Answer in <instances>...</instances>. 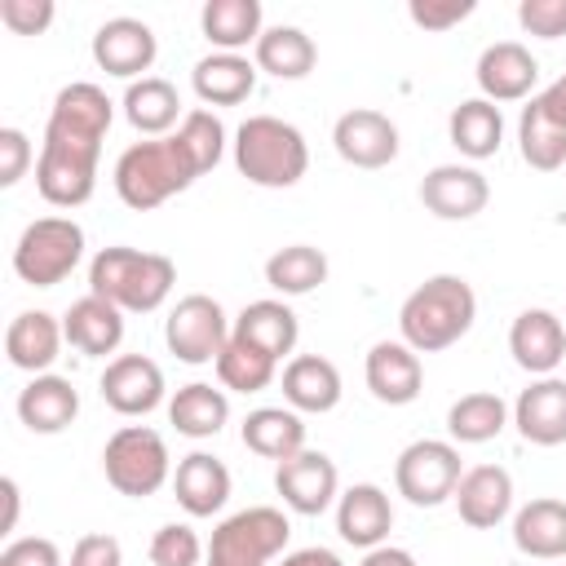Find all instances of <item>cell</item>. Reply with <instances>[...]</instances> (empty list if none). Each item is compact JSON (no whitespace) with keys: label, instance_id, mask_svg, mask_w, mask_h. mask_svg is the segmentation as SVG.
Returning a JSON list of instances; mask_svg holds the SVG:
<instances>
[{"label":"cell","instance_id":"1","mask_svg":"<svg viewBox=\"0 0 566 566\" xmlns=\"http://www.w3.org/2000/svg\"><path fill=\"white\" fill-rule=\"evenodd\" d=\"M111 119H115V102L88 80H75L53 97L44 146L35 159V190L44 195V203L53 208L88 203Z\"/></svg>","mask_w":566,"mask_h":566},{"label":"cell","instance_id":"2","mask_svg":"<svg viewBox=\"0 0 566 566\" xmlns=\"http://www.w3.org/2000/svg\"><path fill=\"white\" fill-rule=\"evenodd\" d=\"M478 318V296L460 274L424 279L398 310V332L416 354L451 349Z\"/></svg>","mask_w":566,"mask_h":566},{"label":"cell","instance_id":"3","mask_svg":"<svg viewBox=\"0 0 566 566\" xmlns=\"http://www.w3.org/2000/svg\"><path fill=\"white\" fill-rule=\"evenodd\" d=\"M177 283V265L164 252H137V248H102L88 265V292L119 305L124 314H150L168 301Z\"/></svg>","mask_w":566,"mask_h":566},{"label":"cell","instance_id":"4","mask_svg":"<svg viewBox=\"0 0 566 566\" xmlns=\"http://www.w3.org/2000/svg\"><path fill=\"white\" fill-rule=\"evenodd\" d=\"M234 168L265 190H287L310 168V146L296 124L274 115H252L234 133Z\"/></svg>","mask_w":566,"mask_h":566},{"label":"cell","instance_id":"5","mask_svg":"<svg viewBox=\"0 0 566 566\" xmlns=\"http://www.w3.org/2000/svg\"><path fill=\"white\" fill-rule=\"evenodd\" d=\"M195 177H199V168L190 164V155L181 150L177 137L133 142V146L115 159V195H119L133 212L159 208L164 199L181 195Z\"/></svg>","mask_w":566,"mask_h":566},{"label":"cell","instance_id":"6","mask_svg":"<svg viewBox=\"0 0 566 566\" xmlns=\"http://www.w3.org/2000/svg\"><path fill=\"white\" fill-rule=\"evenodd\" d=\"M102 469H106V482L119 491V495H133V500H146L155 495L168 473H172V460H168V442L150 429V424H124L106 438V451H102Z\"/></svg>","mask_w":566,"mask_h":566},{"label":"cell","instance_id":"7","mask_svg":"<svg viewBox=\"0 0 566 566\" xmlns=\"http://www.w3.org/2000/svg\"><path fill=\"white\" fill-rule=\"evenodd\" d=\"M84 256V230L71 217H40L18 234L13 248V274L31 287L62 283Z\"/></svg>","mask_w":566,"mask_h":566},{"label":"cell","instance_id":"8","mask_svg":"<svg viewBox=\"0 0 566 566\" xmlns=\"http://www.w3.org/2000/svg\"><path fill=\"white\" fill-rule=\"evenodd\" d=\"M287 535H292V526L279 509H270V504L243 509L212 531L203 566H270L287 548Z\"/></svg>","mask_w":566,"mask_h":566},{"label":"cell","instance_id":"9","mask_svg":"<svg viewBox=\"0 0 566 566\" xmlns=\"http://www.w3.org/2000/svg\"><path fill=\"white\" fill-rule=\"evenodd\" d=\"M460 478H464L460 451L451 442H438V438H420V442L402 447V455L394 464L398 495L416 509H438L442 500H451Z\"/></svg>","mask_w":566,"mask_h":566},{"label":"cell","instance_id":"10","mask_svg":"<svg viewBox=\"0 0 566 566\" xmlns=\"http://www.w3.org/2000/svg\"><path fill=\"white\" fill-rule=\"evenodd\" d=\"M164 340L168 349L181 358V363H217L226 340H230V323H226V310L203 296V292H190L181 296L172 310H168V323H164Z\"/></svg>","mask_w":566,"mask_h":566},{"label":"cell","instance_id":"11","mask_svg":"<svg viewBox=\"0 0 566 566\" xmlns=\"http://www.w3.org/2000/svg\"><path fill=\"white\" fill-rule=\"evenodd\" d=\"M340 478H336V464L323 455V451H296L292 460H283L274 469V491L283 495V504L301 517H318L332 509Z\"/></svg>","mask_w":566,"mask_h":566},{"label":"cell","instance_id":"12","mask_svg":"<svg viewBox=\"0 0 566 566\" xmlns=\"http://www.w3.org/2000/svg\"><path fill=\"white\" fill-rule=\"evenodd\" d=\"M332 146L354 168H385V164L398 159V128H394L389 115H380L371 106H354L336 119Z\"/></svg>","mask_w":566,"mask_h":566},{"label":"cell","instance_id":"13","mask_svg":"<svg viewBox=\"0 0 566 566\" xmlns=\"http://www.w3.org/2000/svg\"><path fill=\"white\" fill-rule=\"evenodd\" d=\"M97 389H102V398H106L111 411H119V416H146V411H155L164 402V371L146 354H119V358L106 363Z\"/></svg>","mask_w":566,"mask_h":566},{"label":"cell","instance_id":"14","mask_svg":"<svg viewBox=\"0 0 566 566\" xmlns=\"http://www.w3.org/2000/svg\"><path fill=\"white\" fill-rule=\"evenodd\" d=\"M159 44H155V31L142 22V18H111L93 31V62L106 71V75H119V80H137L142 71H150ZM146 80V75H142Z\"/></svg>","mask_w":566,"mask_h":566},{"label":"cell","instance_id":"15","mask_svg":"<svg viewBox=\"0 0 566 566\" xmlns=\"http://www.w3.org/2000/svg\"><path fill=\"white\" fill-rule=\"evenodd\" d=\"M486 199H491V186L469 164H438L420 181V203L442 221H469L486 208Z\"/></svg>","mask_w":566,"mask_h":566},{"label":"cell","instance_id":"16","mask_svg":"<svg viewBox=\"0 0 566 566\" xmlns=\"http://www.w3.org/2000/svg\"><path fill=\"white\" fill-rule=\"evenodd\" d=\"M509 354L531 376H553L566 358V327L553 310H522L509 327Z\"/></svg>","mask_w":566,"mask_h":566},{"label":"cell","instance_id":"17","mask_svg":"<svg viewBox=\"0 0 566 566\" xmlns=\"http://www.w3.org/2000/svg\"><path fill=\"white\" fill-rule=\"evenodd\" d=\"M420 385H424V367L407 340H376L367 349V389L380 402L407 407L420 398Z\"/></svg>","mask_w":566,"mask_h":566},{"label":"cell","instance_id":"18","mask_svg":"<svg viewBox=\"0 0 566 566\" xmlns=\"http://www.w3.org/2000/svg\"><path fill=\"white\" fill-rule=\"evenodd\" d=\"M513 424L535 447H562L566 442V380L557 376L531 380L513 402Z\"/></svg>","mask_w":566,"mask_h":566},{"label":"cell","instance_id":"19","mask_svg":"<svg viewBox=\"0 0 566 566\" xmlns=\"http://www.w3.org/2000/svg\"><path fill=\"white\" fill-rule=\"evenodd\" d=\"M451 500H455L464 526L491 531V526H500V522L509 517V509H513V478H509V469H500V464H473V469L460 478V486H455Z\"/></svg>","mask_w":566,"mask_h":566},{"label":"cell","instance_id":"20","mask_svg":"<svg viewBox=\"0 0 566 566\" xmlns=\"http://www.w3.org/2000/svg\"><path fill=\"white\" fill-rule=\"evenodd\" d=\"M539 80V62L517 40L486 44L478 57V88L486 102H522Z\"/></svg>","mask_w":566,"mask_h":566},{"label":"cell","instance_id":"21","mask_svg":"<svg viewBox=\"0 0 566 566\" xmlns=\"http://www.w3.org/2000/svg\"><path fill=\"white\" fill-rule=\"evenodd\" d=\"M394 526V509L389 495L376 482H354L340 500H336V531L345 544L354 548H380V539Z\"/></svg>","mask_w":566,"mask_h":566},{"label":"cell","instance_id":"22","mask_svg":"<svg viewBox=\"0 0 566 566\" xmlns=\"http://www.w3.org/2000/svg\"><path fill=\"white\" fill-rule=\"evenodd\" d=\"M62 332H66V340H71L80 354L106 358V354H115L119 340H124V310L88 292V296H80V301L62 314Z\"/></svg>","mask_w":566,"mask_h":566},{"label":"cell","instance_id":"23","mask_svg":"<svg viewBox=\"0 0 566 566\" xmlns=\"http://www.w3.org/2000/svg\"><path fill=\"white\" fill-rule=\"evenodd\" d=\"M62 340H66V332H62V323H57L53 314H44V310H22V314L9 323V332H4V354H9V363H13L18 371L44 376V367H53Z\"/></svg>","mask_w":566,"mask_h":566},{"label":"cell","instance_id":"24","mask_svg":"<svg viewBox=\"0 0 566 566\" xmlns=\"http://www.w3.org/2000/svg\"><path fill=\"white\" fill-rule=\"evenodd\" d=\"M172 495L190 517H212L230 500V469L208 451H190L172 473Z\"/></svg>","mask_w":566,"mask_h":566},{"label":"cell","instance_id":"25","mask_svg":"<svg viewBox=\"0 0 566 566\" xmlns=\"http://www.w3.org/2000/svg\"><path fill=\"white\" fill-rule=\"evenodd\" d=\"M80 416V389L66 376H31L18 394V420L31 433H62Z\"/></svg>","mask_w":566,"mask_h":566},{"label":"cell","instance_id":"26","mask_svg":"<svg viewBox=\"0 0 566 566\" xmlns=\"http://www.w3.org/2000/svg\"><path fill=\"white\" fill-rule=\"evenodd\" d=\"M283 398L292 411H310V416H323L340 402V371L336 363L318 358V354H296L287 367H283Z\"/></svg>","mask_w":566,"mask_h":566},{"label":"cell","instance_id":"27","mask_svg":"<svg viewBox=\"0 0 566 566\" xmlns=\"http://www.w3.org/2000/svg\"><path fill=\"white\" fill-rule=\"evenodd\" d=\"M513 544L539 562L566 557V500L539 495V500L522 504L513 517Z\"/></svg>","mask_w":566,"mask_h":566},{"label":"cell","instance_id":"28","mask_svg":"<svg viewBox=\"0 0 566 566\" xmlns=\"http://www.w3.org/2000/svg\"><path fill=\"white\" fill-rule=\"evenodd\" d=\"M190 84L208 106H239L256 88V66L239 53H208L195 62Z\"/></svg>","mask_w":566,"mask_h":566},{"label":"cell","instance_id":"29","mask_svg":"<svg viewBox=\"0 0 566 566\" xmlns=\"http://www.w3.org/2000/svg\"><path fill=\"white\" fill-rule=\"evenodd\" d=\"M230 336H239V340H248V345L265 349V354L279 363L283 354H292V349H296L301 327H296V314H292L283 301H252V305H243V310H239V318H234Z\"/></svg>","mask_w":566,"mask_h":566},{"label":"cell","instance_id":"30","mask_svg":"<svg viewBox=\"0 0 566 566\" xmlns=\"http://www.w3.org/2000/svg\"><path fill=\"white\" fill-rule=\"evenodd\" d=\"M243 447L283 464L296 451H305V424H301V416L292 407H256L243 420Z\"/></svg>","mask_w":566,"mask_h":566},{"label":"cell","instance_id":"31","mask_svg":"<svg viewBox=\"0 0 566 566\" xmlns=\"http://www.w3.org/2000/svg\"><path fill=\"white\" fill-rule=\"evenodd\" d=\"M447 133H451V146H455L460 155H469V159H491V155L500 150V142H504V115H500L495 102L469 97V102H460V106L451 111Z\"/></svg>","mask_w":566,"mask_h":566},{"label":"cell","instance_id":"32","mask_svg":"<svg viewBox=\"0 0 566 566\" xmlns=\"http://www.w3.org/2000/svg\"><path fill=\"white\" fill-rule=\"evenodd\" d=\"M168 420L181 438H217L221 424L230 420V398L203 380L195 385H181L168 402Z\"/></svg>","mask_w":566,"mask_h":566},{"label":"cell","instance_id":"33","mask_svg":"<svg viewBox=\"0 0 566 566\" xmlns=\"http://www.w3.org/2000/svg\"><path fill=\"white\" fill-rule=\"evenodd\" d=\"M199 27L208 44L221 53H239L261 40V4L256 0H208L199 13Z\"/></svg>","mask_w":566,"mask_h":566},{"label":"cell","instance_id":"34","mask_svg":"<svg viewBox=\"0 0 566 566\" xmlns=\"http://www.w3.org/2000/svg\"><path fill=\"white\" fill-rule=\"evenodd\" d=\"M181 115V97L168 80L159 75H146V80H133L128 93H124V119L146 133V137H164Z\"/></svg>","mask_w":566,"mask_h":566},{"label":"cell","instance_id":"35","mask_svg":"<svg viewBox=\"0 0 566 566\" xmlns=\"http://www.w3.org/2000/svg\"><path fill=\"white\" fill-rule=\"evenodd\" d=\"M314 62H318V49L301 27H270L256 40V66L274 80H305Z\"/></svg>","mask_w":566,"mask_h":566},{"label":"cell","instance_id":"36","mask_svg":"<svg viewBox=\"0 0 566 566\" xmlns=\"http://www.w3.org/2000/svg\"><path fill=\"white\" fill-rule=\"evenodd\" d=\"M517 150H522V159H526L535 172H557V168H566V128H562L557 119H548L535 97L522 106V119H517Z\"/></svg>","mask_w":566,"mask_h":566},{"label":"cell","instance_id":"37","mask_svg":"<svg viewBox=\"0 0 566 566\" xmlns=\"http://www.w3.org/2000/svg\"><path fill=\"white\" fill-rule=\"evenodd\" d=\"M504 424H509V407H504L500 394H486V389L455 398L451 411H447V429H451V438H455V442H469V447L500 438Z\"/></svg>","mask_w":566,"mask_h":566},{"label":"cell","instance_id":"38","mask_svg":"<svg viewBox=\"0 0 566 566\" xmlns=\"http://www.w3.org/2000/svg\"><path fill=\"white\" fill-rule=\"evenodd\" d=\"M265 283L283 296H305L314 292L318 283H327V256L310 243H292V248H279L270 261H265Z\"/></svg>","mask_w":566,"mask_h":566},{"label":"cell","instance_id":"39","mask_svg":"<svg viewBox=\"0 0 566 566\" xmlns=\"http://www.w3.org/2000/svg\"><path fill=\"white\" fill-rule=\"evenodd\" d=\"M274 371H279V363H274L265 349H256V345H248V340H239V336H230L226 349H221V358H217V376H221V385L234 389V394H256V389H265V385L274 380Z\"/></svg>","mask_w":566,"mask_h":566},{"label":"cell","instance_id":"40","mask_svg":"<svg viewBox=\"0 0 566 566\" xmlns=\"http://www.w3.org/2000/svg\"><path fill=\"white\" fill-rule=\"evenodd\" d=\"M172 137L181 142V150L190 155V164L199 168V177L208 168H217V159L226 150V128H221V119L212 111H186L181 115V128Z\"/></svg>","mask_w":566,"mask_h":566},{"label":"cell","instance_id":"41","mask_svg":"<svg viewBox=\"0 0 566 566\" xmlns=\"http://www.w3.org/2000/svg\"><path fill=\"white\" fill-rule=\"evenodd\" d=\"M199 557H203V544H199V535H195L190 526H181V522L159 526L155 539H150V562H155V566H199Z\"/></svg>","mask_w":566,"mask_h":566},{"label":"cell","instance_id":"42","mask_svg":"<svg viewBox=\"0 0 566 566\" xmlns=\"http://www.w3.org/2000/svg\"><path fill=\"white\" fill-rule=\"evenodd\" d=\"M517 22H522L526 35L557 40V35H566V0H522Z\"/></svg>","mask_w":566,"mask_h":566},{"label":"cell","instance_id":"43","mask_svg":"<svg viewBox=\"0 0 566 566\" xmlns=\"http://www.w3.org/2000/svg\"><path fill=\"white\" fill-rule=\"evenodd\" d=\"M0 22L13 35H40L53 22V0H0Z\"/></svg>","mask_w":566,"mask_h":566},{"label":"cell","instance_id":"44","mask_svg":"<svg viewBox=\"0 0 566 566\" xmlns=\"http://www.w3.org/2000/svg\"><path fill=\"white\" fill-rule=\"evenodd\" d=\"M407 13L424 31H447V27H455L473 13V0H411Z\"/></svg>","mask_w":566,"mask_h":566},{"label":"cell","instance_id":"45","mask_svg":"<svg viewBox=\"0 0 566 566\" xmlns=\"http://www.w3.org/2000/svg\"><path fill=\"white\" fill-rule=\"evenodd\" d=\"M31 168V142L22 128H0V186H18Z\"/></svg>","mask_w":566,"mask_h":566},{"label":"cell","instance_id":"46","mask_svg":"<svg viewBox=\"0 0 566 566\" xmlns=\"http://www.w3.org/2000/svg\"><path fill=\"white\" fill-rule=\"evenodd\" d=\"M0 566H62V553H57L53 539L27 535V539H13V544L0 553Z\"/></svg>","mask_w":566,"mask_h":566},{"label":"cell","instance_id":"47","mask_svg":"<svg viewBox=\"0 0 566 566\" xmlns=\"http://www.w3.org/2000/svg\"><path fill=\"white\" fill-rule=\"evenodd\" d=\"M71 566H124V548L115 535H80L71 548Z\"/></svg>","mask_w":566,"mask_h":566},{"label":"cell","instance_id":"48","mask_svg":"<svg viewBox=\"0 0 566 566\" xmlns=\"http://www.w3.org/2000/svg\"><path fill=\"white\" fill-rule=\"evenodd\" d=\"M535 102L544 106V115H548V119H557V124L566 128V75H562V80H553Z\"/></svg>","mask_w":566,"mask_h":566},{"label":"cell","instance_id":"49","mask_svg":"<svg viewBox=\"0 0 566 566\" xmlns=\"http://www.w3.org/2000/svg\"><path fill=\"white\" fill-rule=\"evenodd\" d=\"M279 566H345V562H340L332 548H318V544H314V548H296V553H287Z\"/></svg>","mask_w":566,"mask_h":566},{"label":"cell","instance_id":"50","mask_svg":"<svg viewBox=\"0 0 566 566\" xmlns=\"http://www.w3.org/2000/svg\"><path fill=\"white\" fill-rule=\"evenodd\" d=\"M358 566H416V557L407 548H394V544H380V548H367V557Z\"/></svg>","mask_w":566,"mask_h":566},{"label":"cell","instance_id":"51","mask_svg":"<svg viewBox=\"0 0 566 566\" xmlns=\"http://www.w3.org/2000/svg\"><path fill=\"white\" fill-rule=\"evenodd\" d=\"M0 495H4V531H13V522H18V482L4 478L0 482Z\"/></svg>","mask_w":566,"mask_h":566}]
</instances>
